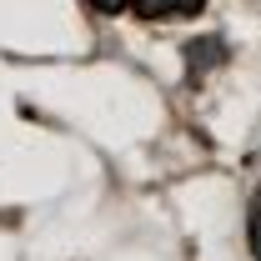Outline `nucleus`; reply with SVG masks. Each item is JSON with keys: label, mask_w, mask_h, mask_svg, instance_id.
I'll use <instances>...</instances> for the list:
<instances>
[{"label": "nucleus", "mask_w": 261, "mask_h": 261, "mask_svg": "<svg viewBox=\"0 0 261 261\" xmlns=\"http://www.w3.org/2000/svg\"><path fill=\"white\" fill-rule=\"evenodd\" d=\"M246 246H251V256L261 261V186L251 191V201H246Z\"/></svg>", "instance_id": "3"}, {"label": "nucleus", "mask_w": 261, "mask_h": 261, "mask_svg": "<svg viewBox=\"0 0 261 261\" xmlns=\"http://www.w3.org/2000/svg\"><path fill=\"white\" fill-rule=\"evenodd\" d=\"M86 5H91L96 15H121V10H126V5H136V0H86Z\"/></svg>", "instance_id": "4"}, {"label": "nucleus", "mask_w": 261, "mask_h": 261, "mask_svg": "<svg viewBox=\"0 0 261 261\" xmlns=\"http://www.w3.org/2000/svg\"><path fill=\"white\" fill-rule=\"evenodd\" d=\"M206 10V0H136L141 20H191Z\"/></svg>", "instance_id": "1"}, {"label": "nucleus", "mask_w": 261, "mask_h": 261, "mask_svg": "<svg viewBox=\"0 0 261 261\" xmlns=\"http://www.w3.org/2000/svg\"><path fill=\"white\" fill-rule=\"evenodd\" d=\"M221 50H226V40H221V35H206V40H191V45H186V81H201V75H206V70H211V65L221 61Z\"/></svg>", "instance_id": "2"}]
</instances>
